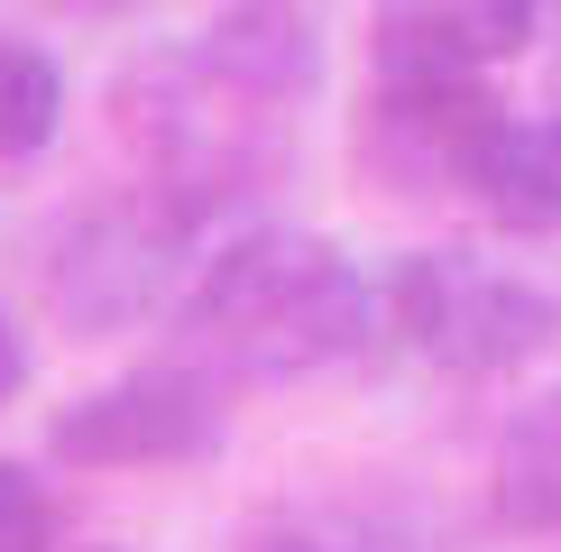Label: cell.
Returning a JSON list of instances; mask_svg holds the SVG:
<instances>
[{"instance_id":"1","label":"cell","mask_w":561,"mask_h":552,"mask_svg":"<svg viewBox=\"0 0 561 552\" xmlns=\"http://www.w3.org/2000/svg\"><path fill=\"white\" fill-rule=\"evenodd\" d=\"M322 74V46L295 10H240L194 46L129 65L121 74V129L138 138L148 175L175 203L240 212L286 157V120Z\"/></svg>"},{"instance_id":"2","label":"cell","mask_w":561,"mask_h":552,"mask_svg":"<svg viewBox=\"0 0 561 552\" xmlns=\"http://www.w3.org/2000/svg\"><path fill=\"white\" fill-rule=\"evenodd\" d=\"M175 322L194 332L203 359H221L230 378H322V368L359 359L387 322V286H368L359 258H341L332 240L286 221H240L213 240V258L194 267Z\"/></svg>"},{"instance_id":"3","label":"cell","mask_w":561,"mask_h":552,"mask_svg":"<svg viewBox=\"0 0 561 552\" xmlns=\"http://www.w3.org/2000/svg\"><path fill=\"white\" fill-rule=\"evenodd\" d=\"M387 332L451 378H506L561 341V295L479 249H414L387 276Z\"/></svg>"},{"instance_id":"4","label":"cell","mask_w":561,"mask_h":552,"mask_svg":"<svg viewBox=\"0 0 561 552\" xmlns=\"http://www.w3.org/2000/svg\"><path fill=\"white\" fill-rule=\"evenodd\" d=\"M240 221L203 212V203H175L167 184H148L138 203H111V212H83L56 249V313L75 332H129L138 313L184 304L194 267L213 258V240Z\"/></svg>"},{"instance_id":"5","label":"cell","mask_w":561,"mask_h":552,"mask_svg":"<svg viewBox=\"0 0 561 552\" xmlns=\"http://www.w3.org/2000/svg\"><path fill=\"white\" fill-rule=\"evenodd\" d=\"M46 451L65 470H184V460L221 451V405L203 368H129V378L92 387L46 424Z\"/></svg>"},{"instance_id":"6","label":"cell","mask_w":561,"mask_h":552,"mask_svg":"<svg viewBox=\"0 0 561 552\" xmlns=\"http://www.w3.org/2000/svg\"><path fill=\"white\" fill-rule=\"evenodd\" d=\"M497 120H506V102L488 92V74H378L368 148L405 194H442V184H470Z\"/></svg>"},{"instance_id":"7","label":"cell","mask_w":561,"mask_h":552,"mask_svg":"<svg viewBox=\"0 0 561 552\" xmlns=\"http://www.w3.org/2000/svg\"><path fill=\"white\" fill-rule=\"evenodd\" d=\"M543 37V0H368L378 74H488Z\"/></svg>"},{"instance_id":"8","label":"cell","mask_w":561,"mask_h":552,"mask_svg":"<svg viewBox=\"0 0 561 552\" xmlns=\"http://www.w3.org/2000/svg\"><path fill=\"white\" fill-rule=\"evenodd\" d=\"M470 194L488 203V221L525 230V240H552L561 230V111H534V120L506 111L470 166Z\"/></svg>"},{"instance_id":"9","label":"cell","mask_w":561,"mask_h":552,"mask_svg":"<svg viewBox=\"0 0 561 552\" xmlns=\"http://www.w3.org/2000/svg\"><path fill=\"white\" fill-rule=\"evenodd\" d=\"M488 488H497V516L516 525V534L561 543V387H543V396H525L506 414Z\"/></svg>"},{"instance_id":"10","label":"cell","mask_w":561,"mask_h":552,"mask_svg":"<svg viewBox=\"0 0 561 552\" xmlns=\"http://www.w3.org/2000/svg\"><path fill=\"white\" fill-rule=\"evenodd\" d=\"M65 129V74L28 37H0V157H37Z\"/></svg>"},{"instance_id":"11","label":"cell","mask_w":561,"mask_h":552,"mask_svg":"<svg viewBox=\"0 0 561 552\" xmlns=\"http://www.w3.org/2000/svg\"><path fill=\"white\" fill-rule=\"evenodd\" d=\"M0 552H56V497L19 460H0Z\"/></svg>"},{"instance_id":"12","label":"cell","mask_w":561,"mask_h":552,"mask_svg":"<svg viewBox=\"0 0 561 552\" xmlns=\"http://www.w3.org/2000/svg\"><path fill=\"white\" fill-rule=\"evenodd\" d=\"M259 552H405V543H387V534H368V525H304V534H276Z\"/></svg>"},{"instance_id":"13","label":"cell","mask_w":561,"mask_h":552,"mask_svg":"<svg viewBox=\"0 0 561 552\" xmlns=\"http://www.w3.org/2000/svg\"><path fill=\"white\" fill-rule=\"evenodd\" d=\"M19 387H28V341H19V322L0 313V405H10Z\"/></svg>"},{"instance_id":"14","label":"cell","mask_w":561,"mask_h":552,"mask_svg":"<svg viewBox=\"0 0 561 552\" xmlns=\"http://www.w3.org/2000/svg\"><path fill=\"white\" fill-rule=\"evenodd\" d=\"M552 111H561V28H552Z\"/></svg>"},{"instance_id":"15","label":"cell","mask_w":561,"mask_h":552,"mask_svg":"<svg viewBox=\"0 0 561 552\" xmlns=\"http://www.w3.org/2000/svg\"><path fill=\"white\" fill-rule=\"evenodd\" d=\"M56 10H121V0H56Z\"/></svg>"},{"instance_id":"16","label":"cell","mask_w":561,"mask_h":552,"mask_svg":"<svg viewBox=\"0 0 561 552\" xmlns=\"http://www.w3.org/2000/svg\"><path fill=\"white\" fill-rule=\"evenodd\" d=\"M92 552H121V543H92Z\"/></svg>"}]
</instances>
